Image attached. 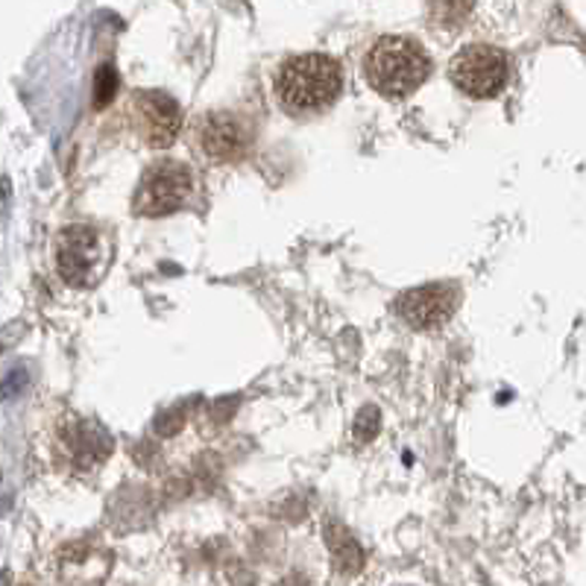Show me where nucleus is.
<instances>
[{
	"label": "nucleus",
	"instance_id": "nucleus-1",
	"mask_svg": "<svg viewBox=\"0 0 586 586\" xmlns=\"http://www.w3.org/2000/svg\"><path fill=\"white\" fill-rule=\"evenodd\" d=\"M343 68L329 53H294L273 77V94L290 118H317L338 103Z\"/></svg>",
	"mask_w": 586,
	"mask_h": 586
},
{
	"label": "nucleus",
	"instance_id": "nucleus-2",
	"mask_svg": "<svg viewBox=\"0 0 586 586\" xmlns=\"http://www.w3.org/2000/svg\"><path fill=\"white\" fill-rule=\"evenodd\" d=\"M51 262L62 285L74 290L97 288L115 262V235L100 223H68L53 235Z\"/></svg>",
	"mask_w": 586,
	"mask_h": 586
},
{
	"label": "nucleus",
	"instance_id": "nucleus-3",
	"mask_svg": "<svg viewBox=\"0 0 586 586\" xmlns=\"http://www.w3.org/2000/svg\"><path fill=\"white\" fill-rule=\"evenodd\" d=\"M431 77V56L408 35H382L364 56V79L387 100H405Z\"/></svg>",
	"mask_w": 586,
	"mask_h": 586
},
{
	"label": "nucleus",
	"instance_id": "nucleus-4",
	"mask_svg": "<svg viewBox=\"0 0 586 586\" xmlns=\"http://www.w3.org/2000/svg\"><path fill=\"white\" fill-rule=\"evenodd\" d=\"M47 451L62 476H94L115 451V440L97 419L62 411L47 428Z\"/></svg>",
	"mask_w": 586,
	"mask_h": 586
},
{
	"label": "nucleus",
	"instance_id": "nucleus-5",
	"mask_svg": "<svg viewBox=\"0 0 586 586\" xmlns=\"http://www.w3.org/2000/svg\"><path fill=\"white\" fill-rule=\"evenodd\" d=\"M191 150L203 164H241L258 145V124L238 109L203 111L191 124Z\"/></svg>",
	"mask_w": 586,
	"mask_h": 586
},
{
	"label": "nucleus",
	"instance_id": "nucleus-6",
	"mask_svg": "<svg viewBox=\"0 0 586 586\" xmlns=\"http://www.w3.org/2000/svg\"><path fill=\"white\" fill-rule=\"evenodd\" d=\"M196 191H200V179L191 164L182 159H156L138 177L132 191V214L159 221L185 212L194 205Z\"/></svg>",
	"mask_w": 586,
	"mask_h": 586
},
{
	"label": "nucleus",
	"instance_id": "nucleus-7",
	"mask_svg": "<svg viewBox=\"0 0 586 586\" xmlns=\"http://www.w3.org/2000/svg\"><path fill=\"white\" fill-rule=\"evenodd\" d=\"M120 120L138 145H145L147 150H164L182 136L185 129V115L177 97H170L168 92L159 88H136L127 94L124 109H120Z\"/></svg>",
	"mask_w": 586,
	"mask_h": 586
},
{
	"label": "nucleus",
	"instance_id": "nucleus-8",
	"mask_svg": "<svg viewBox=\"0 0 586 586\" xmlns=\"http://www.w3.org/2000/svg\"><path fill=\"white\" fill-rule=\"evenodd\" d=\"M510 56L496 44H467L455 53L449 65V79L460 94L472 100H493L510 83Z\"/></svg>",
	"mask_w": 586,
	"mask_h": 586
},
{
	"label": "nucleus",
	"instance_id": "nucleus-9",
	"mask_svg": "<svg viewBox=\"0 0 586 586\" xmlns=\"http://www.w3.org/2000/svg\"><path fill=\"white\" fill-rule=\"evenodd\" d=\"M464 290L458 281H428L417 288L402 290L399 297L393 299V311L417 332H431L440 329L455 317L460 308Z\"/></svg>",
	"mask_w": 586,
	"mask_h": 586
},
{
	"label": "nucleus",
	"instance_id": "nucleus-10",
	"mask_svg": "<svg viewBox=\"0 0 586 586\" xmlns=\"http://www.w3.org/2000/svg\"><path fill=\"white\" fill-rule=\"evenodd\" d=\"M115 554L92 540H74L56 554V572L62 586H103L109 580Z\"/></svg>",
	"mask_w": 586,
	"mask_h": 586
},
{
	"label": "nucleus",
	"instance_id": "nucleus-11",
	"mask_svg": "<svg viewBox=\"0 0 586 586\" xmlns=\"http://www.w3.org/2000/svg\"><path fill=\"white\" fill-rule=\"evenodd\" d=\"M326 543H329V552H332L334 569L343 572V575H355L364 566V552L361 545L355 543V536L349 534L347 528L338 525V522H329L326 528Z\"/></svg>",
	"mask_w": 586,
	"mask_h": 586
},
{
	"label": "nucleus",
	"instance_id": "nucleus-12",
	"mask_svg": "<svg viewBox=\"0 0 586 586\" xmlns=\"http://www.w3.org/2000/svg\"><path fill=\"white\" fill-rule=\"evenodd\" d=\"M472 0H428V15L434 26L443 30H458L469 18Z\"/></svg>",
	"mask_w": 586,
	"mask_h": 586
},
{
	"label": "nucleus",
	"instance_id": "nucleus-13",
	"mask_svg": "<svg viewBox=\"0 0 586 586\" xmlns=\"http://www.w3.org/2000/svg\"><path fill=\"white\" fill-rule=\"evenodd\" d=\"M115 94H118V71L111 68V65H100L97 77H94V106L97 109L109 106L115 100Z\"/></svg>",
	"mask_w": 586,
	"mask_h": 586
}]
</instances>
